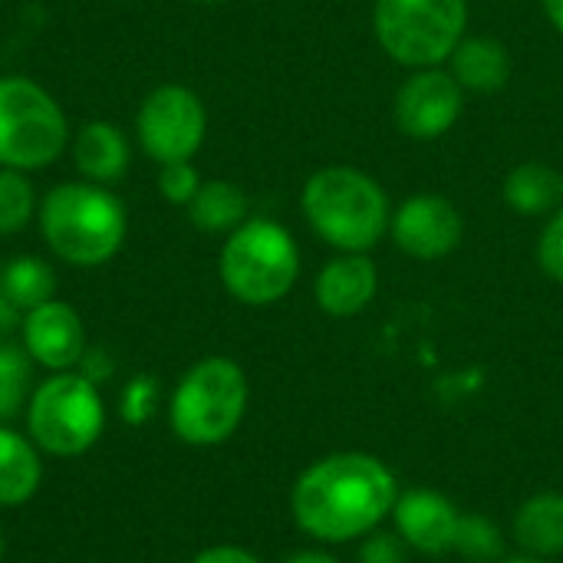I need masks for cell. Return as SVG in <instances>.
<instances>
[{
    "mask_svg": "<svg viewBox=\"0 0 563 563\" xmlns=\"http://www.w3.org/2000/svg\"><path fill=\"white\" fill-rule=\"evenodd\" d=\"M393 531L406 541L409 551L426 558H442L455 551V534L462 511L435 488L399 492L393 505Z\"/></svg>",
    "mask_w": 563,
    "mask_h": 563,
    "instance_id": "4fadbf2b",
    "label": "cell"
},
{
    "mask_svg": "<svg viewBox=\"0 0 563 563\" xmlns=\"http://www.w3.org/2000/svg\"><path fill=\"white\" fill-rule=\"evenodd\" d=\"M538 264L554 284H563V205L544 218V228L538 238Z\"/></svg>",
    "mask_w": 563,
    "mask_h": 563,
    "instance_id": "4316f807",
    "label": "cell"
},
{
    "mask_svg": "<svg viewBox=\"0 0 563 563\" xmlns=\"http://www.w3.org/2000/svg\"><path fill=\"white\" fill-rule=\"evenodd\" d=\"M26 435L43 455H86L106 432V402L82 373H49L26 402Z\"/></svg>",
    "mask_w": 563,
    "mask_h": 563,
    "instance_id": "8992f818",
    "label": "cell"
},
{
    "mask_svg": "<svg viewBox=\"0 0 563 563\" xmlns=\"http://www.w3.org/2000/svg\"><path fill=\"white\" fill-rule=\"evenodd\" d=\"M191 563H264L257 554H251L247 548H238V544H214V548H205Z\"/></svg>",
    "mask_w": 563,
    "mask_h": 563,
    "instance_id": "f546056e",
    "label": "cell"
},
{
    "mask_svg": "<svg viewBox=\"0 0 563 563\" xmlns=\"http://www.w3.org/2000/svg\"><path fill=\"white\" fill-rule=\"evenodd\" d=\"M465 112V89L445 66L412 69L393 96V122L406 139L435 142L449 135Z\"/></svg>",
    "mask_w": 563,
    "mask_h": 563,
    "instance_id": "30bf717a",
    "label": "cell"
},
{
    "mask_svg": "<svg viewBox=\"0 0 563 563\" xmlns=\"http://www.w3.org/2000/svg\"><path fill=\"white\" fill-rule=\"evenodd\" d=\"M389 238L412 261H442L459 251L465 238V218L445 195L419 191L393 208Z\"/></svg>",
    "mask_w": 563,
    "mask_h": 563,
    "instance_id": "8fae6325",
    "label": "cell"
},
{
    "mask_svg": "<svg viewBox=\"0 0 563 563\" xmlns=\"http://www.w3.org/2000/svg\"><path fill=\"white\" fill-rule=\"evenodd\" d=\"M399 482L369 452H333L310 462L290 488L294 525L320 544H350L393 515Z\"/></svg>",
    "mask_w": 563,
    "mask_h": 563,
    "instance_id": "6da1fadb",
    "label": "cell"
},
{
    "mask_svg": "<svg viewBox=\"0 0 563 563\" xmlns=\"http://www.w3.org/2000/svg\"><path fill=\"white\" fill-rule=\"evenodd\" d=\"M373 33L379 49L406 66H445L468 33V0H376Z\"/></svg>",
    "mask_w": 563,
    "mask_h": 563,
    "instance_id": "ba28073f",
    "label": "cell"
},
{
    "mask_svg": "<svg viewBox=\"0 0 563 563\" xmlns=\"http://www.w3.org/2000/svg\"><path fill=\"white\" fill-rule=\"evenodd\" d=\"M198 3H224V0H198Z\"/></svg>",
    "mask_w": 563,
    "mask_h": 563,
    "instance_id": "e575fe53",
    "label": "cell"
},
{
    "mask_svg": "<svg viewBox=\"0 0 563 563\" xmlns=\"http://www.w3.org/2000/svg\"><path fill=\"white\" fill-rule=\"evenodd\" d=\"M20 336V346L26 350L33 366H43L46 373H69L86 353L82 317L76 313V307L56 297L23 313Z\"/></svg>",
    "mask_w": 563,
    "mask_h": 563,
    "instance_id": "7c38bea8",
    "label": "cell"
},
{
    "mask_svg": "<svg viewBox=\"0 0 563 563\" xmlns=\"http://www.w3.org/2000/svg\"><path fill=\"white\" fill-rule=\"evenodd\" d=\"M300 211L323 244L346 254H369L393 218L386 188L353 165L317 168L300 188Z\"/></svg>",
    "mask_w": 563,
    "mask_h": 563,
    "instance_id": "3957f363",
    "label": "cell"
},
{
    "mask_svg": "<svg viewBox=\"0 0 563 563\" xmlns=\"http://www.w3.org/2000/svg\"><path fill=\"white\" fill-rule=\"evenodd\" d=\"M201 172L191 165V162H168V165H158V195L175 205V208H188L201 188Z\"/></svg>",
    "mask_w": 563,
    "mask_h": 563,
    "instance_id": "484cf974",
    "label": "cell"
},
{
    "mask_svg": "<svg viewBox=\"0 0 563 563\" xmlns=\"http://www.w3.org/2000/svg\"><path fill=\"white\" fill-rule=\"evenodd\" d=\"M69 119L30 76H0V168L40 172L69 148Z\"/></svg>",
    "mask_w": 563,
    "mask_h": 563,
    "instance_id": "52a82bcc",
    "label": "cell"
},
{
    "mask_svg": "<svg viewBox=\"0 0 563 563\" xmlns=\"http://www.w3.org/2000/svg\"><path fill=\"white\" fill-rule=\"evenodd\" d=\"M360 563H409V548L396 531H373L360 544Z\"/></svg>",
    "mask_w": 563,
    "mask_h": 563,
    "instance_id": "83f0119b",
    "label": "cell"
},
{
    "mask_svg": "<svg viewBox=\"0 0 563 563\" xmlns=\"http://www.w3.org/2000/svg\"><path fill=\"white\" fill-rule=\"evenodd\" d=\"M280 563H340V558L320 551V548H307V551H294L290 558H284Z\"/></svg>",
    "mask_w": 563,
    "mask_h": 563,
    "instance_id": "4dcf8cb0",
    "label": "cell"
},
{
    "mask_svg": "<svg viewBox=\"0 0 563 563\" xmlns=\"http://www.w3.org/2000/svg\"><path fill=\"white\" fill-rule=\"evenodd\" d=\"M139 148L155 162H191L208 139V109L201 96L181 82L155 86L135 112Z\"/></svg>",
    "mask_w": 563,
    "mask_h": 563,
    "instance_id": "9c48e42d",
    "label": "cell"
},
{
    "mask_svg": "<svg viewBox=\"0 0 563 563\" xmlns=\"http://www.w3.org/2000/svg\"><path fill=\"white\" fill-rule=\"evenodd\" d=\"M43 452L30 435L0 426V508L26 505L43 485Z\"/></svg>",
    "mask_w": 563,
    "mask_h": 563,
    "instance_id": "ac0fdd59",
    "label": "cell"
},
{
    "mask_svg": "<svg viewBox=\"0 0 563 563\" xmlns=\"http://www.w3.org/2000/svg\"><path fill=\"white\" fill-rule=\"evenodd\" d=\"M511 538L521 554L554 561L563 554V495L538 492L531 495L511 521Z\"/></svg>",
    "mask_w": 563,
    "mask_h": 563,
    "instance_id": "e0dca14e",
    "label": "cell"
},
{
    "mask_svg": "<svg viewBox=\"0 0 563 563\" xmlns=\"http://www.w3.org/2000/svg\"><path fill=\"white\" fill-rule=\"evenodd\" d=\"M251 402L247 373L228 356H205L185 369L168 399V426L195 449L224 445L244 422Z\"/></svg>",
    "mask_w": 563,
    "mask_h": 563,
    "instance_id": "277c9868",
    "label": "cell"
},
{
    "mask_svg": "<svg viewBox=\"0 0 563 563\" xmlns=\"http://www.w3.org/2000/svg\"><path fill=\"white\" fill-rule=\"evenodd\" d=\"M40 195L26 172L0 168V238H13L36 221Z\"/></svg>",
    "mask_w": 563,
    "mask_h": 563,
    "instance_id": "603a6c76",
    "label": "cell"
},
{
    "mask_svg": "<svg viewBox=\"0 0 563 563\" xmlns=\"http://www.w3.org/2000/svg\"><path fill=\"white\" fill-rule=\"evenodd\" d=\"M33 396V360L16 343H0V426H10Z\"/></svg>",
    "mask_w": 563,
    "mask_h": 563,
    "instance_id": "7402d4cb",
    "label": "cell"
},
{
    "mask_svg": "<svg viewBox=\"0 0 563 563\" xmlns=\"http://www.w3.org/2000/svg\"><path fill=\"white\" fill-rule=\"evenodd\" d=\"M445 69L455 76V82L465 89V92H478V96H488V92H498L508 86L511 79V53L501 40L495 36H462V43L452 49Z\"/></svg>",
    "mask_w": 563,
    "mask_h": 563,
    "instance_id": "2e32d148",
    "label": "cell"
},
{
    "mask_svg": "<svg viewBox=\"0 0 563 563\" xmlns=\"http://www.w3.org/2000/svg\"><path fill=\"white\" fill-rule=\"evenodd\" d=\"M541 7H544L548 23L563 36V0H541Z\"/></svg>",
    "mask_w": 563,
    "mask_h": 563,
    "instance_id": "1f68e13d",
    "label": "cell"
},
{
    "mask_svg": "<svg viewBox=\"0 0 563 563\" xmlns=\"http://www.w3.org/2000/svg\"><path fill=\"white\" fill-rule=\"evenodd\" d=\"M0 290L26 313L56 297V271L49 267V261H43L36 254L10 257L0 267Z\"/></svg>",
    "mask_w": 563,
    "mask_h": 563,
    "instance_id": "44dd1931",
    "label": "cell"
},
{
    "mask_svg": "<svg viewBox=\"0 0 563 563\" xmlns=\"http://www.w3.org/2000/svg\"><path fill=\"white\" fill-rule=\"evenodd\" d=\"M376 290H379V267L369 254L336 251V257H330L313 280L317 307L336 320L363 313L376 300Z\"/></svg>",
    "mask_w": 563,
    "mask_h": 563,
    "instance_id": "5bb4252c",
    "label": "cell"
},
{
    "mask_svg": "<svg viewBox=\"0 0 563 563\" xmlns=\"http://www.w3.org/2000/svg\"><path fill=\"white\" fill-rule=\"evenodd\" d=\"M561 198H563V172H561Z\"/></svg>",
    "mask_w": 563,
    "mask_h": 563,
    "instance_id": "d590c367",
    "label": "cell"
},
{
    "mask_svg": "<svg viewBox=\"0 0 563 563\" xmlns=\"http://www.w3.org/2000/svg\"><path fill=\"white\" fill-rule=\"evenodd\" d=\"M452 554L465 558L468 563H498L508 558V541H505V531L492 518L462 515Z\"/></svg>",
    "mask_w": 563,
    "mask_h": 563,
    "instance_id": "cb8c5ba5",
    "label": "cell"
},
{
    "mask_svg": "<svg viewBox=\"0 0 563 563\" xmlns=\"http://www.w3.org/2000/svg\"><path fill=\"white\" fill-rule=\"evenodd\" d=\"M188 211V221L205 231V234H231L234 228H241L251 214V201H247V191L231 181V178H208L201 181L195 201L185 208Z\"/></svg>",
    "mask_w": 563,
    "mask_h": 563,
    "instance_id": "ffe728a7",
    "label": "cell"
},
{
    "mask_svg": "<svg viewBox=\"0 0 563 563\" xmlns=\"http://www.w3.org/2000/svg\"><path fill=\"white\" fill-rule=\"evenodd\" d=\"M501 198L521 218H548L563 205L561 172L544 162H521L508 172Z\"/></svg>",
    "mask_w": 563,
    "mask_h": 563,
    "instance_id": "d6986e66",
    "label": "cell"
},
{
    "mask_svg": "<svg viewBox=\"0 0 563 563\" xmlns=\"http://www.w3.org/2000/svg\"><path fill=\"white\" fill-rule=\"evenodd\" d=\"M158 379L152 373H135L122 389H119V419L125 426H145L155 409H158Z\"/></svg>",
    "mask_w": 563,
    "mask_h": 563,
    "instance_id": "d4e9b609",
    "label": "cell"
},
{
    "mask_svg": "<svg viewBox=\"0 0 563 563\" xmlns=\"http://www.w3.org/2000/svg\"><path fill=\"white\" fill-rule=\"evenodd\" d=\"M0 343H3V333H0Z\"/></svg>",
    "mask_w": 563,
    "mask_h": 563,
    "instance_id": "8d00e7d4",
    "label": "cell"
},
{
    "mask_svg": "<svg viewBox=\"0 0 563 563\" xmlns=\"http://www.w3.org/2000/svg\"><path fill=\"white\" fill-rule=\"evenodd\" d=\"M36 228L56 261L92 271L122 251L129 211L109 185H92L82 178L56 181L40 195Z\"/></svg>",
    "mask_w": 563,
    "mask_h": 563,
    "instance_id": "7a4b0ae2",
    "label": "cell"
},
{
    "mask_svg": "<svg viewBox=\"0 0 563 563\" xmlns=\"http://www.w3.org/2000/svg\"><path fill=\"white\" fill-rule=\"evenodd\" d=\"M498 563H551L544 561V558H531V554H515V558H505V561Z\"/></svg>",
    "mask_w": 563,
    "mask_h": 563,
    "instance_id": "d6a6232c",
    "label": "cell"
},
{
    "mask_svg": "<svg viewBox=\"0 0 563 563\" xmlns=\"http://www.w3.org/2000/svg\"><path fill=\"white\" fill-rule=\"evenodd\" d=\"M76 373H82L89 383L102 386V383H109V379L115 376V360H112L106 350H89V346H86V353H82Z\"/></svg>",
    "mask_w": 563,
    "mask_h": 563,
    "instance_id": "f1b7e54d",
    "label": "cell"
},
{
    "mask_svg": "<svg viewBox=\"0 0 563 563\" xmlns=\"http://www.w3.org/2000/svg\"><path fill=\"white\" fill-rule=\"evenodd\" d=\"M0 561H3V528H0Z\"/></svg>",
    "mask_w": 563,
    "mask_h": 563,
    "instance_id": "836d02e7",
    "label": "cell"
},
{
    "mask_svg": "<svg viewBox=\"0 0 563 563\" xmlns=\"http://www.w3.org/2000/svg\"><path fill=\"white\" fill-rule=\"evenodd\" d=\"M69 155L82 181L92 185H115L132 162V148L125 132L115 122L92 119L79 125L69 139Z\"/></svg>",
    "mask_w": 563,
    "mask_h": 563,
    "instance_id": "9a60e30c",
    "label": "cell"
},
{
    "mask_svg": "<svg viewBox=\"0 0 563 563\" xmlns=\"http://www.w3.org/2000/svg\"><path fill=\"white\" fill-rule=\"evenodd\" d=\"M221 287L244 307H271L300 280L297 238L274 218H247L218 254Z\"/></svg>",
    "mask_w": 563,
    "mask_h": 563,
    "instance_id": "5b68a950",
    "label": "cell"
}]
</instances>
